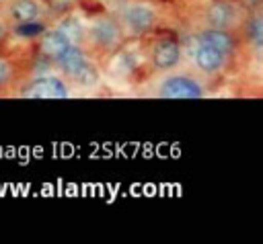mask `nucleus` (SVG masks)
Instances as JSON below:
<instances>
[{
  "instance_id": "obj_1",
  "label": "nucleus",
  "mask_w": 263,
  "mask_h": 244,
  "mask_svg": "<svg viewBox=\"0 0 263 244\" xmlns=\"http://www.w3.org/2000/svg\"><path fill=\"white\" fill-rule=\"evenodd\" d=\"M203 90L197 84V80L183 76V74H175L166 78L160 86V96L164 98H199Z\"/></svg>"
},
{
  "instance_id": "obj_3",
  "label": "nucleus",
  "mask_w": 263,
  "mask_h": 244,
  "mask_svg": "<svg viewBox=\"0 0 263 244\" xmlns=\"http://www.w3.org/2000/svg\"><path fill=\"white\" fill-rule=\"evenodd\" d=\"M181 59V47L177 43V39L173 37H162L154 43L152 47V64L158 70H171L173 66H177Z\"/></svg>"
},
{
  "instance_id": "obj_8",
  "label": "nucleus",
  "mask_w": 263,
  "mask_h": 244,
  "mask_svg": "<svg viewBox=\"0 0 263 244\" xmlns=\"http://www.w3.org/2000/svg\"><path fill=\"white\" fill-rule=\"evenodd\" d=\"M224 59H226V55L222 51H218V49H214L212 45H205V43H201L195 51V64L205 74L220 72L222 66H224Z\"/></svg>"
},
{
  "instance_id": "obj_2",
  "label": "nucleus",
  "mask_w": 263,
  "mask_h": 244,
  "mask_svg": "<svg viewBox=\"0 0 263 244\" xmlns=\"http://www.w3.org/2000/svg\"><path fill=\"white\" fill-rule=\"evenodd\" d=\"M25 96H31V98H66L68 86L55 76H43V78L33 80L25 88Z\"/></svg>"
},
{
  "instance_id": "obj_12",
  "label": "nucleus",
  "mask_w": 263,
  "mask_h": 244,
  "mask_svg": "<svg viewBox=\"0 0 263 244\" xmlns=\"http://www.w3.org/2000/svg\"><path fill=\"white\" fill-rule=\"evenodd\" d=\"M10 74H12V68L6 59H0V88L10 80Z\"/></svg>"
},
{
  "instance_id": "obj_4",
  "label": "nucleus",
  "mask_w": 263,
  "mask_h": 244,
  "mask_svg": "<svg viewBox=\"0 0 263 244\" xmlns=\"http://www.w3.org/2000/svg\"><path fill=\"white\" fill-rule=\"evenodd\" d=\"M123 23L127 29H132V33H146L150 29H154L156 25V14L154 10H150L148 6H129L123 12Z\"/></svg>"
},
{
  "instance_id": "obj_9",
  "label": "nucleus",
  "mask_w": 263,
  "mask_h": 244,
  "mask_svg": "<svg viewBox=\"0 0 263 244\" xmlns=\"http://www.w3.org/2000/svg\"><path fill=\"white\" fill-rule=\"evenodd\" d=\"M232 18H234V10L228 2H214L205 12V21L212 29H226L230 27Z\"/></svg>"
},
{
  "instance_id": "obj_13",
  "label": "nucleus",
  "mask_w": 263,
  "mask_h": 244,
  "mask_svg": "<svg viewBox=\"0 0 263 244\" xmlns=\"http://www.w3.org/2000/svg\"><path fill=\"white\" fill-rule=\"evenodd\" d=\"M0 35H2V31H0Z\"/></svg>"
},
{
  "instance_id": "obj_11",
  "label": "nucleus",
  "mask_w": 263,
  "mask_h": 244,
  "mask_svg": "<svg viewBox=\"0 0 263 244\" xmlns=\"http://www.w3.org/2000/svg\"><path fill=\"white\" fill-rule=\"evenodd\" d=\"M12 31H14V35H18V37H37V35H41V33L45 31V25L35 18V21L16 23V25L12 27Z\"/></svg>"
},
{
  "instance_id": "obj_10",
  "label": "nucleus",
  "mask_w": 263,
  "mask_h": 244,
  "mask_svg": "<svg viewBox=\"0 0 263 244\" xmlns=\"http://www.w3.org/2000/svg\"><path fill=\"white\" fill-rule=\"evenodd\" d=\"M39 14H41V8L35 0H14L8 8V18L12 21V25L25 23V21H35Z\"/></svg>"
},
{
  "instance_id": "obj_5",
  "label": "nucleus",
  "mask_w": 263,
  "mask_h": 244,
  "mask_svg": "<svg viewBox=\"0 0 263 244\" xmlns=\"http://www.w3.org/2000/svg\"><path fill=\"white\" fill-rule=\"evenodd\" d=\"M90 37L101 47H115L121 41V29L111 18H103L90 29Z\"/></svg>"
},
{
  "instance_id": "obj_7",
  "label": "nucleus",
  "mask_w": 263,
  "mask_h": 244,
  "mask_svg": "<svg viewBox=\"0 0 263 244\" xmlns=\"http://www.w3.org/2000/svg\"><path fill=\"white\" fill-rule=\"evenodd\" d=\"M199 43L212 45L214 49L222 51L224 55H230V53H234V49H236L234 37H232L228 31H224V29H212V27H210V29L201 31V33H199Z\"/></svg>"
},
{
  "instance_id": "obj_6",
  "label": "nucleus",
  "mask_w": 263,
  "mask_h": 244,
  "mask_svg": "<svg viewBox=\"0 0 263 244\" xmlns=\"http://www.w3.org/2000/svg\"><path fill=\"white\" fill-rule=\"evenodd\" d=\"M72 47V41L62 33V31H47L43 33L41 39V51L45 53V57H49L53 64Z\"/></svg>"
}]
</instances>
